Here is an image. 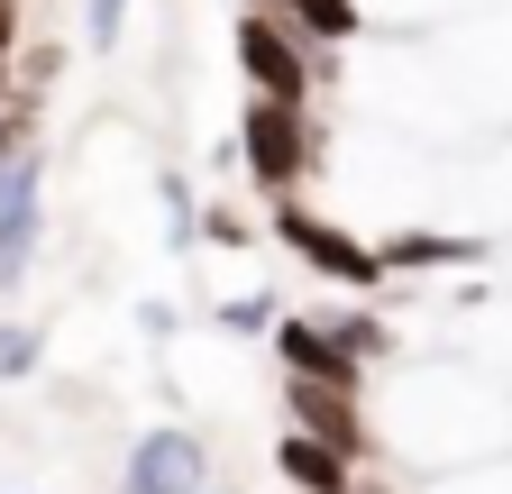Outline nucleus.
<instances>
[{"label": "nucleus", "mask_w": 512, "mask_h": 494, "mask_svg": "<svg viewBox=\"0 0 512 494\" xmlns=\"http://www.w3.org/2000/svg\"><path fill=\"white\" fill-rule=\"evenodd\" d=\"M384 275H430V266H485V238L458 229H403V238H375Z\"/></svg>", "instance_id": "10"}, {"label": "nucleus", "mask_w": 512, "mask_h": 494, "mask_svg": "<svg viewBox=\"0 0 512 494\" xmlns=\"http://www.w3.org/2000/svg\"><path fill=\"white\" fill-rule=\"evenodd\" d=\"M266 10L284 28H302L320 55H330V46H357V28H366V0H266Z\"/></svg>", "instance_id": "11"}, {"label": "nucleus", "mask_w": 512, "mask_h": 494, "mask_svg": "<svg viewBox=\"0 0 512 494\" xmlns=\"http://www.w3.org/2000/svg\"><path fill=\"white\" fill-rule=\"evenodd\" d=\"M0 55H19V0H0Z\"/></svg>", "instance_id": "19"}, {"label": "nucleus", "mask_w": 512, "mask_h": 494, "mask_svg": "<svg viewBox=\"0 0 512 494\" xmlns=\"http://www.w3.org/2000/svg\"><path fill=\"white\" fill-rule=\"evenodd\" d=\"M211 485V440L192 421H147L119 458V494H202Z\"/></svg>", "instance_id": "5"}, {"label": "nucleus", "mask_w": 512, "mask_h": 494, "mask_svg": "<svg viewBox=\"0 0 512 494\" xmlns=\"http://www.w3.org/2000/svg\"><path fill=\"white\" fill-rule=\"evenodd\" d=\"M458 357H476L485 376L512 385V302H476V312L458 321Z\"/></svg>", "instance_id": "12"}, {"label": "nucleus", "mask_w": 512, "mask_h": 494, "mask_svg": "<svg viewBox=\"0 0 512 494\" xmlns=\"http://www.w3.org/2000/svg\"><path fill=\"white\" fill-rule=\"evenodd\" d=\"M156 202H165V229H174V238L202 229V211H192V193H183V174H156Z\"/></svg>", "instance_id": "18"}, {"label": "nucleus", "mask_w": 512, "mask_h": 494, "mask_svg": "<svg viewBox=\"0 0 512 494\" xmlns=\"http://www.w3.org/2000/svg\"><path fill=\"white\" fill-rule=\"evenodd\" d=\"M275 238L302 257V275L339 284V293H375V284H394L366 229H348V220H330V211H311V202H293V193L275 202Z\"/></svg>", "instance_id": "2"}, {"label": "nucleus", "mask_w": 512, "mask_h": 494, "mask_svg": "<svg viewBox=\"0 0 512 494\" xmlns=\"http://www.w3.org/2000/svg\"><path fill=\"white\" fill-rule=\"evenodd\" d=\"M202 494H229V485H202Z\"/></svg>", "instance_id": "21"}, {"label": "nucleus", "mask_w": 512, "mask_h": 494, "mask_svg": "<svg viewBox=\"0 0 512 494\" xmlns=\"http://www.w3.org/2000/svg\"><path fill=\"white\" fill-rule=\"evenodd\" d=\"M266 321H275V302H266V293L220 302V339H266Z\"/></svg>", "instance_id": "17"}, {"label": "nucleus", "mask_w": 512, "mask_h": 494, "mask_svg": "<svg viewBox=\"0 0 512 494\" xmlns=\"http://www.w3.org/2000/svg\"><path fill=\"white\" fill-rule=\"evenodd\" d=\"M128 10H138V0H83V46H92V55H119Z\"/></svg>", "instance_id": "16"}, {"label": "nucleus", "mask_w": 512, "mask_h": 494, "mask_svg": "<svg viewBox=\"0 0 512 494\" xmlns=\"http://www.w3.org/2000/svg\"><path fill=\"white\" fill-rule=\"evenodd\" d=\"M330 339H339V348L366 366V376H375V366L403 348V339H394V321H375V312H330Z\"/></svg>", "instance_id": "13"}, {"label": "nucleus", "mask_w": 512, "mask_h": 494, "mask_svg": "<svg viewBox=\"0 0 512 494\" xmlns=\"http://www.w3.org/2000/svg\"><path fill=\"white\" fill-rule=\"evenodd\" d=\"M275 476H284L293 494H348L357 458H339L330 440H311V430H293V421H284V440H275Z\"/></svg>", "instance_id": "9"}, {"label": "nucleus", "mask_w": 512, "mask_h": 494, "mask_svg": "<svg viewBox=\"0 0 512 494\" xmlns=\"http://www.w3.org/2000/svg\"><path fill=\"white\" fill-rule=\"evenodd\" d=\"M266 348L284 376H330V385H366V366L330 339V321H302V312H275L266 321Z\"/></svg>", "instance_id": "8"}, {"label": "nucleus", "mask_w": 512, "mask_h": 494, "mask_svg": "<svg viewBox=\"0 0 512 494\" xmlns=\"http://www.w3.org/2000/svg\"><path fill=\"white\" fill-rule=\"evenodd\" d=\"M229 46H238L247 92H266V101H302V110H311V92H320V46H311L302 28H284L266 0H247Z\"/></svg>", "instance_id": "4"}, {"label": "nucleus", "mask_w": 512, "mask_h": 494, "mask_svg": "<svg viewBox=\"0 0 512 494\" xmlns=\"http://www.w3.org/2000/svg\"><path fill=\"white\" fill-rule=\"evenodd\" d=\"M284 421L330 440L339 458H375V421H366V385H330V376H284Z\"/></svg>", "instance_id": "7"}, {"label": "nucleus", "mask_w": 512, "mask_h": 494, "mask_svg": "<svg viewBox=\"0 0 512 494\" xmlns=\"http://www.w3.org/2000/svg\"><path fill=\"white\" fill-rule=\"evenodd\" d=\"M37 238H46V156L19 147L0 156V293L37 275Z\"/></svg>", "instance_id": "6"}, {"label": "nucleus", "mask_w": 512, "mask_h": 494, "mask_svg": "<svg viewBox=\"0 0 512 494\" xmlns=\"http://www.w3.org/2000/svg\"><path fill=\"white\" fill-rule=\"evenodd\" d=\"M421 494H512V449L467 458V467H439V476H421Z\"/></svg>", "instance_id": "14"}, {"label": "nucleus", "mask_w": 512, "mask_h": 494, "mask_svg": "<svg viewBox=\"0 0 512 494\" xmlns=\"http://www.w3.org/2000/svg\"><path fill=\"white\" fill-rule=\"evenodd\" d=\"M311 156H320V147H311V110L256 92L247 119H238V165H247V183H256L266 202H284V193H302V183H311Z\"/></svg>", "instance_id": "3"}, {"label": "nucleus", "mask_w": 512, "mask_h": 494, "mask_svg": "<svg viewBox=\"0 0 512 494\" xmlns=\"http://www.w3.org/2000/svg\"><path fill=\"white\" fill-rule=\"evenodd\" d=\"M366 421H375V458L439 476L512 449V385L485 376L476 357H403V366L384 357V376L366 385Z\"/></svg>", "instance_id": "1"}, {"label": "nucleus", "mask_w": 512, "mask_h": 494, "mask_svg": "<svg viewBox=\"0 0 512 494\" xmlns=\"http://www.w3.org/2000/svg\"><path fill=\"white\" fill-rule=\"evenodd\" d=\"M37 366H46V339L28 321H0V385H28Z\"/></svg>", "instance_id": "15"}, {"label": "nucleus", "mask_w": 512, "mask_h": 494, "mask_svg": "<svg viewBox=\"0 0 512 494\" xmlns=\"http://www.w3.org/2000/svg\"><path fill=\"white\" fill-rule=\"evenodd\" d=\"M19 92V65H10V55H0V101H10Z\"/></svg>", "instance_id": "20"}]
</instances>
